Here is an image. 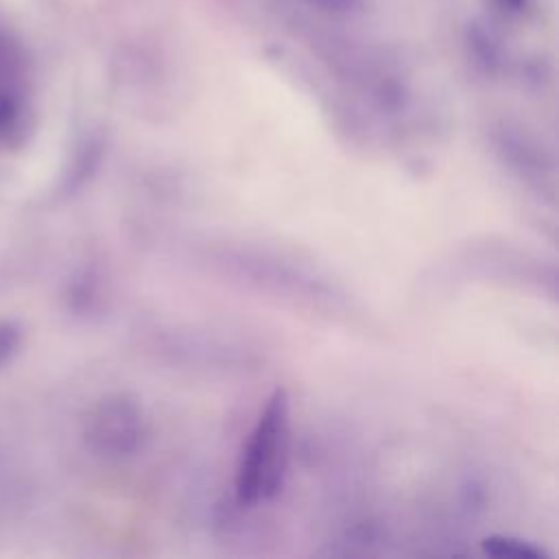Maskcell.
I'll use <instances>...</instances> for the list:
<instances>
[{"mask_svg":"<svg viewBox=\"0 0 559 559\" xmlns=\"http://www.w3.org/2000/svg\"><path fill=\"white\" fill-rule=\"evenodd\" d=\"M288 461V397L277 389L249 435L236 469V496L242 504L271 500L286 474Z\"/></svg>","mask_w":559,"mask_h":559,"instance_id":"1","label":"cell"},{"mask_svg":"<svg viewBox=\"0 0 559 559\" xmlns=\"http://www.w3.org/2000/svg\"><path fill=\"white\" fill-rule=\"evenodd\" d=\"M87 443L100 454H124L135 448L140 437V415L124 400L103 402L90 417Z\"/></svg>","mask_w":559,"mask_h":559,"instance_id":"2","label":"cell"},{"mask_svg":"<svg viewBox=\"0 0 559 559\" xmlns=\"http://www.w3.org/2000/svg\"><path fill=\"white\" fill-rule=\"evenodd\" d=\"M465 41H467L469 52L474 55V59L480 66L496 68L500 63L502 46H500L496 31L491 28V24H487L483 20H472L465 31Z\"/></svg>","mask_w":559,"mask_h":559,"instance_id":"3","label":"cell"},{"mask_svg":"<svg viewBox=\"0 0 559 559\" xmlns=\"http://www.w3.org/2000/svg\"><path fill=\"white\" fill-rule=\"evenodd\" d=\"M22 114H24V98L15 76L2 79L0 81V140L11 138L20 129Z\"/></svg>","mask_w":559,"mask_h":559,"instance_id":"4","label":"cell"},{"mask_svg":"<svg viewBox=\"0 0 559 559\" xmlns=\"http://www.w3.org/2000/svg\"><path fill=\"white\" fill-rule=\"evenodd\" d=\"M483 550L491 557L500 559H542L544 552L522 539L504 537V535H491L483 539Z\"/></svg>","mask_w":559,"mask_h":559,"instance_id":"5","label":"cell"},{"mask_svg":"<svg viewBox=\"0 0 559 559\" xmlns=\"http://www.w3.org/2000/svg\"><path fill=\"white\" fill-rule=\"evenodd\" d=\"M17 70V50L9 41V37L0 31V81L13 79Z\"/></svg>","mask_w":559,"mask_h":559,"instance_id":"6","label":"cell"},{"mask_svg":"<svg viewBox=\"0 0 559 559\" xmlns=\"http://www.w3.org/2000/svg\"><path fill=\"white\" fill-rule=\"evenodd\" d=\"M17 343H20V330L9 321H0V367L13 356V352L17 349Z\"/></svg>","mask_w":559,"mask_h":559,"instance_id":"7","label":"cell"},{"mask_svg":"<svg viewBox=\"0 0 559 559\" xmlns=\"http://www.w3.org/2000/svg\"><path fill=\"white\" fill-rule=\"evenodd\" d=\"M308 2L323 11H330V13H347V11L356 9L360 0H308Z\"/></svg>","mask_w":559,"mask_h":559,"instance_id":"8","label":"cell"},{"mask_svg":"<svg viewBox=\"0 0 559 559\" xmlns=\"http://www.w3.org/2000/svg\"><path fill=\"white\" fill-rule=\"evenodd\" d=\"M496 2L500 9H504L507 13H513V15L524 13V9L528 7V0H496Z\"/></svg>","mask_w":559,"mask_h":559,"instance_id":"9","label":"cell"}]
</instances>
